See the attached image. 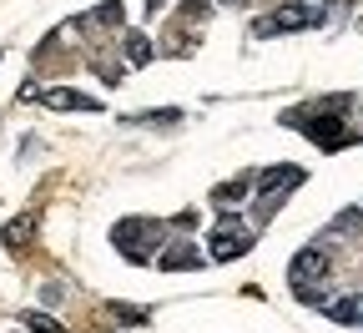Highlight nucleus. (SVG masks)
<instances>
[{
  "instance_id": "obj_1",
  "label": "nucleus",
  "mask_w": 363,
  "mask_h": 333,
  "mask_svg": "<svg viewBox=\"0 0 363 333\" xmlns=\"http://www.w3.org/2000/svg\"><path fill=\"white\" fill-rule=\"evenodd\" d=\"M343 111H348V97H328V102H313V107L288 111L283 126H293V131H303L308 141H318V147L338 152L343 141H353V136L343 131Z\"/></svg>"
},
{
  "instance_id": "obj_2",
  "label": "nucleus",
  "mask_w": 363,
  "mask_h": 333,
  "mask_svg": "<svg viewBox=\"0 0 363 333\" xmlns=\"http://www.w3.org/2000/svg\"><path fill=\"white\" fill-rule=\"evenodd\" d=\"M328 21H333V0H293V6L252 21V36L267 40V36H283V31H318V26H328Z\"/></svg>"
},
{
  "instance_id": "obj_3",
  "label": "nucleus",
  "mask_w": 363,
  "mask_h": 333,
  "mask_svg": "<svg viewBox=\"0 0 363 333\" xmlns=\"http://www.w3.org/2000/svg\"><path fill=\"white\" fill-rule=\"evenodd\" d=\"M303 177H308V172L293 167V162H288V167H267V172L257 177V207H262V212H278V202L293 192V187H303Z\"/></svg>"
},
{
  "instance_id": "obj_4",
  "label": "nucleus",
  "mask_w": 363,
  "mask_h": 333,
  "mask_svg": "<svg viewBox=\"0 0 363 333\" xmlns=\"http://www.w3.org/2000/svg\"><path fill=\"white\" fill-rule=\"evenodd\" d=\"M162 237V222H152V217H126V222H116L111 227V243L126 253V258H147V248Z\"/></svg>"
},
{
  "instance_id": "obj_5",
  "label": "nucleus",
  "mask_w": 363,
  "mask_h": 333,
  "mask_svg": "<svg viewBox=\"0 0 363 333\" xmlns=\"http://www.w3.org/2000/svg\"><path fill=\"white\" fill-rule=\"evenodd\" d=\"M207 248H212V258H217V263H233V258H242V253L252 248V232H247L233 212H222L217 232L207 237Z\"/></svg>"
},
{
  "instance_id": "obj_6",
  "label": "nucleus",
  "mask_w": 363,
  "mask_h": 333,
  "mask_svg": "<svg viewBox=\"0 0 363 333\" xmlns=\"http://www.w3.org/2000/svg\"><path fill=\"white\" fill-rule=\"evenodd\" d=\"M328 263H333V258H328V248H303V253L288 263V283L303 293V288H313L318 278H328Z\"/></svg>"
},
{
  "instance_id": "obj_7",
  "label": "nucleus",
  "mask_w": 363,
  "mask_h": 333,
  "mask_svg": "<svg viewBox=\"0 0 363 333\" xmlns=\"http://www.w3.org/2000/svg\"><path fill=\"white\" fill-rule=\"evenodd\" d=\"M26 97H35L40 107L51 111H101L96 97H86V91H71V86H51V91H26Z\"/></svg>"
},
{
  "instance_id": "obj_8",
  "label": "nucleus",
  "mask_w": 363,
  "mask_h": 333,
  "mask_svg": "<svg viewBox=\"0 0 363 333\" xmlns=\"http://www.w3.org/2000/svg\"><path fill=\"white\" fill-rule=\"evenodd\" d=\"M116 45H121V61H126V66H147V61H152V40L136 36V31H126Z\"/></svg>"
},
{
  "instance_id": "obj_9",
  "label": "nucleus",
  "mask_w": 363,
  "mask_h": 333,
  "mask_svg": "<svg viewBox=\"0 0 363 333\" xmlns=\"http://www.w3.org/2000/svg\"><path fill=\"white\" fill-rule=\"evenodd\" d=\"M252 187H257V177H252V172H242V177H233V182H222L217 192H212V202H222V207H227V202H238V197H247Z\"/></svg>"
},
{
  "instance_id": "obj_10",
  "label": "nucleus",
  "mask_w": 363,
  "mask_h": 333,
  "mask_svg": "<svg viewBox=\"0 0 363 333\" xmlns=\"http://www.w3.org/2000/svg\"><path fill=\"white\" fill-rule=\"evenodd\" d=\"M35 237V217H11L6 222V248H26Z\"/></svg>"
},
{
  "instance_id": "obj_11",
  "label": "nucleus",
  "mask_w": 363,
  "mask_h": 333,
  "mask_svg": "<svg viewBox=\"0 0 363 333\" xmlns=\"http://www.w3.org/2000/svg\"><path fill=\"white\" fill-rule=\"evenodd\" d=\"M121 16H126V11L116 6V0H106V6H96V11H91L81 26H121Z\"/></svg>"
},
{
  "instance_id": "obj_12",
  "label": "nucleus",
  "mask_w": 363,
  "mask_h": 333,
  "mask_svg": "<svg viewBox=\"0 0 363 333\" xmlns=\"http://www.w3.org/2000/svg\"><path fill=\"white\" fill-rule=\"evenodd\" d=\"M157 263H162V268H202V253H187V243H182L177 253H162Z\"/></svg>"
},
{
  "instance_id": "obj_13",
  "label": "nucleus",
  "mask_w": 363,
  "mask_h": 333,
  "mask_svg": "<svg viewBox=\"0 0 363 333\" xmlns=\"http://www.w3.org/2000/svg\"><path fill=\"white\" fill-rule=\"evenodd\" d=\"M142 121H152V126H177L182 111H142V116H131V126H142Z\"/></svg>"
},
{
  "instance_id": "obj_14",
  "label": "nucleus",
  "mask_w": 363,
  "mask_h": 333,
  "mask_svg": "<svg viewBox=\"0 0 363 333\" xmlns=\"http://www.w3.org/2000/svg\"><path fill=\"white\" fill-rule=\"evenodd\" d=\"M172 0H147V16H157V11H167Z\"/></svg>"
},
{
  "instance_id": "obj_15",
  "label": "nucleus",
  "mask_w": 363,
  "mask_h": 333,
  "mask_svg": "<svg viewBox=\"0 0 363 333\" xmlns=\"http://www.w3.org/2000/svg\"><path fill=\"white\" fill-rule=\"evenodd\" d=\"M227 6H233V0H227Z\"/></svg>"
}]
</instances>
